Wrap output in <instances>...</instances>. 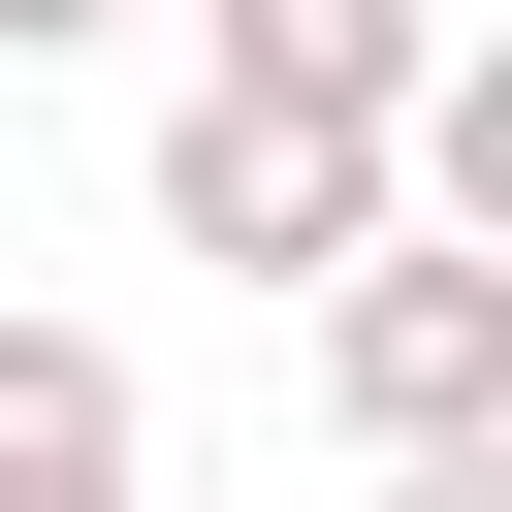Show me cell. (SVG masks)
<instances>
[{
	"label": "cell",
	"instance_id": "obj_1",
	"mask_svg": "<svg viewBox=\"0 0 512 512\" xmlns=\"http://www.w3.org/2000/svg\"><path fill=\"white\" fill-rule=\"evenodd\" d=\"M160 256H224V288H352V256H384V128L160 96Z\"/></svg>",
	"mask_w": 512,
	"mask_h": 512
},
{
	"label": "cell",
	"instance_id": "obj_2",
	"mask_svg": "<svg viewBox=\"0 0 512 512\" xmlns=\"http://www.w3.org/2000/svg\"><path fill=\"white\" fill-rule=\"evenodd\" d=\"M320 416H352V448H480V416H512V256L384 224V256L320 288Z\"/></svg>",
	"mask_w": 512,
	"mask_h": 512
},
{
	"label": "cell",
	"instance_id": "obj_3",
	"mask_svg": "<svg viewBox=\"0 0 512 512\" xmlns=\"http://www.w3.org/2000/svg\"><path fill=\"white\" fill-rule=\"evenodd\" d=\"M448 0H192V96H288V128H416Z\"/></svg>",
	"mask_w": 512,
	"mask_h": 512
},
{
	"label": "cell",
	"instance_id": "obj_4",
	"mask_svg": "<svg viewBox=\"0 0 512 512\" xmlns=\"http://www.w3.org/2000/svg\"><path fill=\"white\" fill-rule=\"evenodd\" d=\"M0 512H160V416L96 320H0Z\"/></svg>",
	"mask_w": 512,
	"mask_h": 512
},
{
	"label": "cell",
	"instance_id": "obj_5",
	"mask_svg": "<svg viewBox=\"0 0 512 512\" xmlns=\"http://www.w3.org/2000/svg\"><path fill=\"white\" fill-rule=\"evenodd\" d=\"M384 224L512 256V32H448V64H416V128H384Z\"/></svg>",
	"mask_w": 512,
	"mask_h": 512
},
{
	"label": "cell",
	"instance_id": "obj_6",
	"mask_svg": "<svg viewBox=\"0 0 512 512\" xmlns=\"http://www.w3.org/2000/svg\"><path fill=\"white\" fill-rule=\"evenodd\" d=\"M384 512H512V416H480V448H384Z\"/></svg>",
	"mask_w": 512,
	"mask_h": 512
},
{
	"label": "cell",
	"instance_id": "obj_7",
	"mask_svg": "<svg viewBox=\"0 0 512 512\" xmlns=\"http://www.w3.org/2000/svg\"><path fill=\"white\" fill-rule=\"evenodd\" d=\"M64 32H128V0H0V64H64Z\"/></svg>",
	"mask_w": 512,
	"mask_h": 512
}]
</instances>
